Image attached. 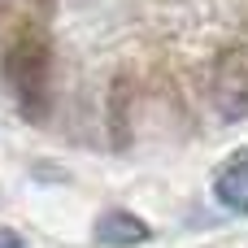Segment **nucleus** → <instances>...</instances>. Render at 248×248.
<instances>
[{
	"mask_svg": "<svg viewBox=\"0 0 248 248\" xmlns=\"http://www.w3.org/2000/svg\"><path fill=\"white\" fill-rule=\"evenodd\" d=\"M4 83L26 122H48L52 113V39L44 26H17L4 48Z\"/></svg>",
	"mask_w": 248,
	"mask_h": 248,
	"instance_id": "1",
	"label": "nucleus"
},
{
	"mask_svg": "<svg viewBox=\"0 0 248 248\" xmlns=\"http://www.w3.org/2000/svg\"><path fill=\"white\" fill-rule=\"evenodd\" d=\"M209 105L222 122L248 118V44H231L209 65Z\"/></svg>",
	"mask_w": 248,
	"mask_h": 248,
	"instance_id": "2",
	"label": "nucleus"
},
{
	"mask_svg": "<svg viewBox=\"0 0 248 248\" xmlns=\"http://www.w3.org/2000/svg\"><path fill=\"white\" fill-rule=\"evenodd\" d=\"M214 201L227 214L248 218V148H240L235 157H227L214 170Z\"/></svg>",
	"mask_w": 248,
	"mask_h": 248,
	"instance_id": "3",
	"label": "nucleus"
},
{
	"mask_svg": "<svg viewBox=\"0 0 248 248\" xmlns=\"http://www.w3.org/2000/svg\"><path fill=\"white\" fill-rule=\"evenodd\" d=\"M92 235H96V244H105V248H135V244L153 240V227L140 214H131V209H105L96 218Z\"/></svg>",
	"mask_w": 248,
	"mask_h": 248,
	"instance_id": "4",
	"label": "nucleus"
},
{
	"mask_svg": "<svg viewBox=\"0 0 248 248\" xmlns=\"http://www.w3.org/2000/svg\"><path fill=\"white\" fill-rule=\"evenodd\" d=\"M122 100H126V78H118V83H113V144H118V148H126V131H122V126H126V122H122Z\"/></svg>",
	"mask_w": 248,
	"mask_h": 248,
	"instance_id": "5",
	"label": "nucleus"
},
{
	"mask_svg": "<svg viewBox=\"0 0 248 248\" xmlns=\"http://www.w3.org/2000/svg\"><path fill=\"white\" fill-rule=\"evenodd\" d=\"M0 248H26V240H22L13 227H0Z\"/></svg>",
	"mask_w": 248,
	"mask_h": 248,
	"instance_id": "6",
	"label": "nucleus"
}]
</instances>
